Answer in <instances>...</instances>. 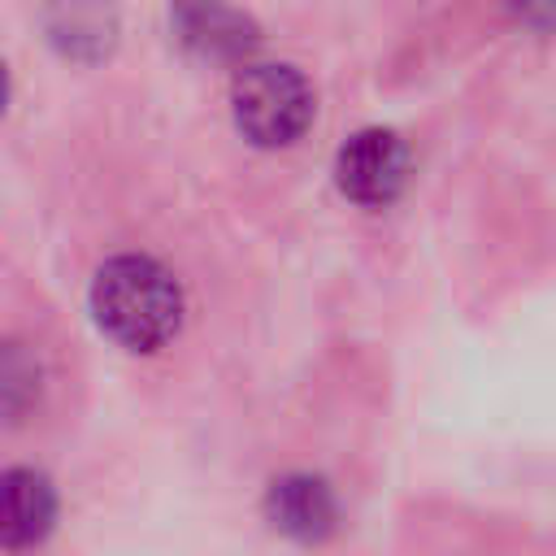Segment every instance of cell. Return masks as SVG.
Here are the masks:
<instances>
[{"label": "cell", "instance_id": "obj_5", "mask_svg": "<svg viewBox=\"0 0 556 556\" xmlns=\"http://www.w3.org/2000/svg\"><path fill=\"white\" fill-rule=\"evenodd\" d=\"M43 35L65 61L96 65L117 48L122 22H117L113 0H48Z\"/></svg>", "mask_w": 556, "mask_h": 556}, {"label": "cell", "instance_id": "obj_4", "mask_svg": "<svg viewBox=\"0 0 556 556\" xmlns=\"http://www.w3.org/2000/svg\"><path fill=\"white\" fill-rule=\"evenodd\" d=\"M165 4L178 43H187L204 61L243 65L261 43V26L230 0H165Z\"/></svg>", "mask_w": 556, "mask_h": 556}, {"label": "cell", "instance_id": "obj_10", "mask_svg": "<svg viewBox=\"0 0 556 556\" xmlns=\"http://www.w3.org/2000/svg\"><path fill=\"white\" fill-rule=\"evenodd\" d=\"M4 104H9V70L0 61V113H4Z\"/></svg>", "mask_w": 556, "mask_h": 556}, {"label": "cell", "instance_id": "obj_8", "mask_svg": "<svg viewBox=\"0 0 556 556\" xmlns=\"http://www.w3.org/2000/svg\"><path fill=\"white\" fill-rule=\"evenodd\" d=\"M39 400V361L22 343H0V417L17 421Z\"/></svg>", "mask_w": 556, "mask_h": 556}, {"label": "cell", "instance_id": "obj_6", "mask_svg": "<svg viewBox=\"0 0 556 556\" xmlns=\"http://www.w3.org/2000/svg\"><path fill=\"white\" fill-rule=\"evenodd\" d=\"M265 517L295 543H321L339 526V504L326 478L317 473H282L265 491Z\"/></svg>", "mask_w": 556, "mask_h": 556}, {"label": "cell", "instance_id": "obj_1", "mask_svg": "<svg viewBox=\"0 0 556 556\" xmlns=\"http://www.w3.org/2000/svg\"><path fill=\"white\" fill-rule=\"evenodd\" d=\"M91 313H96V326L117 348L148 356L178 334L182 287L161 261H152L143 252H122L96 269Z\"/></svg>", "mask_w": 556, "mask_h": 556}, {"label": "cell", "instance_id": "obj_9", "mask_svg": "<svg viewBox=\"0 0 556 556\" xmlns=\"http://www.w3.org/2000/svg\"><path fill=\"white\" fill-rule=\"evenodd\" d=\"M508 13L530 30H556V0H504Z\"/></svg>", "mask_w": 556, "mask_h": 556}, {"label": "cell", "instance_id": "obj_7", "mask_svg": "<svg viewBox=\"0 0 556 556\" xmlns=\"http://www.w3.org/2000/svg\"><path fill=\"white\" fill-rule=\"evenodd\" d=\"M56 526V486L39 469H0V547H39Z\"/></svg>", "mask_w": 556, "mask_h": 556}, {"label": "cell", "instance_id": "obj_2", "mask_svg": "<svg viewBox=\"0 0 556 556\" xmlns=\"http://www.w3.org/2000/svg\"><path fill=\"white\" fill-rule=\"evenodd\" d=\"M317 113L308 78L287 61H243L230 83L235 130L252 148H291Z\"/></svg>", "mask_w": 556, "mask_h": 556}, {"label": "cell", "instance_id": "obj_3", "mask_svg": "<svg viewBox=\"0 0 556 556\" xmlns=\"http://www.w3.org/2000/svg\"><path fill=\"white\" fill-rule=\"evenodd\" d=\"M334 182H339L343 200H352L361 208H387L391 200H400V191L408 182L404 139L387 126L356 130L334 156Z\"/></svg>", "mask_w": 556, "mask_h": 556}]
</instances>
